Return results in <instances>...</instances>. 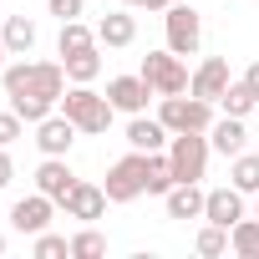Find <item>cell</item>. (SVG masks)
<instances>
[{
    "instance_id": "20",
    "label": "cell",
    "mask_w": 259,
    "mask_h": 259,
    "mask_svg": "<svg viewBox=\"0 0 259 259\" xmlns=\"http://www.w3.org/2000/svg\"><path fill=\"white\" fill-rule=\"evenodd\" d=\"M0 36H6V51L11 56H31V46H36V21L31 16H6V26H0Z\"/></svg>"
},
{
    "instance_id": "5",
    "label": "cell",
    "mask_w": 259,
    "mask_h": 259,
    "mask_svg": "<svg viewBox=\"0 0 259 259\" xmlns=\"http://www.w3.org/2000/svg\"><path fill=\"white\" fill-rule=\"evenodd\" d=\"M138 71L148 76V87H153L158 97H178V92H188V81H193V71L183 66L178 51H148Z\"/></svg>"
},
{
    "instance_id": "28",
    "label": "cell",
    "mask_w": 259,
    "mask_h": 259,
    "mask_svg": "<svg viewBox=\"0 0 259 259\" xmlns=\"http://www.w3.org/2000/svg\"><path fill=\"white\" fill-rule=\"evenodd\" d=\"M31 249H36V259H66V254H71V239H61V234H51V229H41Z\"/></svg>"
},
{
    "instance_id": "13",
    "label": "cell",
    "mask_w": 259,
    "mask_h": 259,
    "mask_svg": "<svg viewBox=\"0 0 259 259\" xmlns=\"http://www.w3.org/2000/svg\"><path fill=\"white\" fill-rule=\"evenodd\" d=\"M168 143H173V133L163 127V117L138 112L133 122H127V148H138V153H163Z\"/></svg>"
},
{
    "instance_id": "23",
    "label": "cell",
    "mask_w": 259,
    "mask_h": 259,
    "mask_svg": "<svg viewBox=\"0 0 259 259\" xmlns=\"http://www.w3.org/2000/svg\"><path fill=\"white\" fill-rule=\"evenodd\" d=\"M229 249H234L239 259H259V219H254V213H244V219L229 229Z\"/></svg>"
},
{
    "instance_id": "19",
    "label": "cell",
    "mask_w": 259,
    "mask_h": 259,
    "mask_svg": "<svg viewBox=\"0 0 259 259\" xmlns=\"http://www.w3.org/2000/svg\"><path fill=\"white\" fill-rule=\"evenodd\" d=\"M163 203H168V219H203L208 193H203V183H173Z\"/></svg>"
},
{
    "instance_id": "4",
    "label": "cell",
    "mask_w": 259,
    "mask_h": 259,
    "mask_svg": "<svg viewBox=\"0 0 259 259\" xmlns=\"http://www.w3.org/2000/svg\"><path fill=\"white\" fill-rule=\"evenodd\" d=\"M158 117H163V127L168 133H208L213 127V102H203V97H163L158 102Z\"/></svg>"
},
{
    "instance_id": "26",
    "label": "cell",
    "mask_w": 259,
    "mask_h": 259,
    "mask_svg": "<svg viewBox=\"0 0 259 259\" xmlns=\"http://www.w3.org/2000/svg\"><path fill=\"white\" fill-rule=\"evenodd\" d=\"M193 249H198L203 259H219V254H229V229H219V224H208V219H203V229H198Z\"/></svg>"
},
{
    "instance_id": "16",
    "label": "cell",
    "mask_w": 259,
    "mask_h": 259,
    "mask_svg": "<svg viewBox=\"0 0 259 259\" xmlns=\"http://www.w3.org/2000/svg\"><path fill=\"white\" fill-rule=\"evenodd\" d=\"M133 41H138V16L127 11V6L97 21V46H107V51H122V46H133Z\"/></svg>"
},
{
    "instance_id": "10",
    "label": "cell",
    "mask_w": 259,
    "mask_h": 259,
    "mask_svg": "<svg viewBox=\"0 0 259 259\" xmlns=\"http://www.w3.org/2000/svg\"><path fill=\"white\" fill-rule=\"evenodd\" d=\"M148 97H158V92L148 87L143 71H138V76H112V81H107V102H112L117 112H127V117L148 112Z\"/></svg>"
},
{
    "instance_id": "24",
    "label": "cell",
    "mask_w": 259,
    "mask_h": 259,
    "mask_svg": "<svg viewBox=\"0 0 259 259\" xmlns=\"http://www.w3.org/2000/svg\"><path fill=\"white\" fill-rule=\"evenodd\" d=\"M87 46H97V31H92V26H81V21H61L56 56H76V51H87Z\"/></svg>"
},
{
    "instance_id": "15",
    "label": "cell",
    "mask_w": 259,
    "mask_h": 259,
    "mask_svg": "<svg viewBox=\"0 0 259 259\" xmlns=\"http://www.w3.org/2000/svg\"><path fill=\"white\" fill-rule=\"evenodd\" d=\"M107 203H112V198H107V188H97V183H76V188L66 193V203H61V208H66V219L97 224V219L107 213Z\"/></svg>"
},
{
    "instance_id": "29",
    "label": "cell",
    "mask_w": 259,
    "mask_h": 259,
    "mask_svg": "<svg viewBox=\"0 0 259 259\" xmlns=\"http://www.w3.org/2000/svg\"><path fill=\"white\" fill-rule=\"evenodd\" d=\"M26 127H31V122H26L21 112H11V107H6V112H0V148L21 143V138H26Z\"/></svg>"
},
{
    "instance_id": "36",
    "label": "cell",
    "mask_w": 259,
    "mask_h": 259,
    "mask_svg": "<svg viewBox=\"0 0 259 259\" xmlns=\"http://www.w3.org/2000/svg\"><path fill=\"white\" fill-rule=\"evenodd\" d=\"M0 254H6V234H0Z\"/></svg>"
},
{
    "instance_id": "30",
    "label": "cell",
    "mask_w": 259,
    "mask_h": 259,
    "mask_svg": "<svg viewBox=\"0 0 259 259\" xmlns=\"http://www.w3.org/2000/svg\"><path fill=\"white\" fill-rule=\"evenodd\" d=\"M46 11H51L56 21H81V11H87V0H46Z\"/></svg>"
},
{
    "instance_id": "12",
    "label": "cell",
    "mask_w": 259,
    "mask_h": 259,
    "mask_svg": "<svg viewBox=\"0 0 259 259\" xmlns=\"http://www.w3.org/2000/svg\"><path fill=\"white\" fill-rule=\"evenodd\" d=\"M229 81H234V76H229V61H224V56H203V66L193 71V81H188V92L219 107V97L229 92Z\"/></svg>"
},
{
    "instance_id": "35",
    "label": "cell",
    "mask_w": 259,
    "mask_h": 259,
    "mask_svg": "<svg viewBox=\"0 0 259 259\" xmlns=\"http://www.w3.org/2000/svg\"><path fill=\"white\" fill-rule=\"evenodd\" d=\"M254 219H259V193H254Z\"/></svg>"
},
{
    "instance_id": "27",
    "label": "cell",
    "mask_w": 259,
    "mask_h": 259,
    "mask_svg": "<svg viewBox=\"0 0 259 259\" xmlns=\"http://www.w3.org/2000/svg\"><path fill=\"white\" fill-rule=\"evenodd\" d=\"M107 254V234H97L92 224L81 234H71V259H102Z\"/></svg>"
},
{
    "instance_id": "11",
    "label": "cell",
    "mask_w": 259,
    "mask_h": 259,
    "mask_svg": "<svg viewBox=\"0 0 259 259\" xmlns=\"http://www.w3.org/2000/svg\"><path fill=\"white\" fill-rule=\"evenodd\" d=\"M244 198H249V193H244V188H234V183H229V188H208L203 219H208V224H219V229H234V224L249 213V208H244Z\"/></svg>"
},
{
    "instance_id": "32",
    "label": "cell",
    "mask_w": 259,
    "mask_h": 259,
    "mask_svg": "<svg viewBox=\"0 0 259 259\" xmlns=\"http://www.w3.org/2000/svg\"><path fill=\"white\" fill-rule=\"evenodd\" d=\"M11 178H16V163H11L6 148H0V188H11Z\"/></svg>"
},
{
    "instance_id": "14",
    "label": "cell",
    "mask_w": 259,
    "mask_h": 259,
    "mask_svg": "<svg viewBox=\"0 0 259 259\" xmlns=\"http://www.w3.org/2000/svg\"><path fill=\"white\" fill-rule=\"evenodd\" d=\"M76 183H81V178L71 173V163H66V158H41V168H36V188H41L46 198L66 203V193H71Z\"/></svg>"
},
{
    "instance_id": "8",
    "label": "cell",
    "mask_w": 259,
    "mask_h": 259,
    "mask_svg": "<svg viewBox=\"0 0 259 259\" xmlns=\"http://www.w3.org/2000/svg\"><path fill=\"white\" fill-rule=\"evenodd\" d=\"M107 198L112 203H133L138 193H143V153L133 148V153H127V158H117L112 168H107Z\"/></svg>"
},
{
    "instance_id": "2",
    "label": "cell",
    "mask_w": 259,
    "mask_h": 259,
    "mask_svg": "<svg viewBox=\"0 0 259 259\" xmlns=\"http://www.w3.org/2000/svg\"><path fill=\"white\" fill-rule=\"evenodd\" d=\"M61 112L81 127L87 138L107 133V127H112V117H117V107L107 102V92H92V81H71V87L61 92Z\"/></svg>"
},
{
    "instance_id": "17",
    "label": "cell",
    "mask_w": 259,
    "mask_h": 259,
    "mask_svg": "<svg viewBox=\"0 0 259 259\" xmlns=\"http://www.w3.org/2000/svg\"><path fill=\"white\" fill-rule=\"evenodd\" d=\"M208 143H213V153H224V158H239L244 153V143H249V133H244V117H213V127H208Z\"/></svg>"
},
{
    "instance_id": "37",
    "label": "cell",
    "mask_w": 259,
    "mask_h": 259,
    "mask_svg": "<svg viewBox=\"0 0 259 259\" xmlns=\"http://www.w3.org/2000/svg\"><path fill=\"white\" fill-rule=\"evenodd\" d=\"M168 6H173V0H168Z\"/></svg>"
},
{
    "instance_id": "34",
    "label": "cell",
    "mask_w": 259,
    "mask_h": 259,
    "mask_svg": "<svg viewBox=\"0 0 259 259\" xmlns=\"http://www.w3.org/2000/svg\"><path fill=\"white\" fill-rule=\"evenodd\" d=\"M6 56H11V51H6V36H0V71H6Z\"/></svg>"
},
{
    "instance_id": "3",
    "label": "cell",
    "mask_w": 259,
    "mask_h": 259,
    "mask_svg": "<svg viewBox=\"0 0 259 259\" xmlns=\"http://www.w3.org/2000/svg\"><path fill=\"white\" fill-rule=\"evenodd\" d=\"M208 153H213L208 133H173V143H168L173 178L178 183H203L208 178Z\"/></svg>"
},
{
    "instance_id": "1",
    "label": "cell",
    "mask_w": 259,
    "mask_h": 259,
    "mask_svg": "<svg viewBox=\"0 0 259 259\" xmlns=\"http://www.w3.org/2000/svg\"><path fill=\"white\" fill-rule=\"evenodd\" d=\"M0 87H6V102L11 112H21L31 127L41 117H51L61 107V92H66V66L61 61H11L0 71Z\"/></svg>"
},
{
    "instance_id": "7",
    "label": "cell",
    "mask_w": 259,
    "mask_h": 259,
    "mask_svg": "<svg viewBox=\"0 0 259 259\" xmlns=\"http://www.w3.org/2000/svg\"><path fill=\"white\" fill-rule=\"evenodd\" d=\"M56 208H61V203H56V198H46V193L36 188V193H26V198H16V203H11V229H16V234H31V239H36L41 229H51Z\"/></svg>"
},
{
    "instance_id": "6",
    "label": "cell",
    "mask_w": 259,
    "mask_h": 259,
    "mask_svg": "<svg viewBox=\"0 0 259 259\" xmlns=\"http://www.w3.org/2000/svg\"><path fill=\"white\" fill-rule=\"evenodd\" d=\"M163 31H168V51H178V56H193L203 46V16L188 6V0H173L163 11Z\"/></svg>"
},
{
    "instance_id": "9",
    "label": "cell",
    "mask_w": 259,
    "mask_h": 259,
    "mask_svg": "<svg viewBox=\"0 0 259 259\" xmlns=\"http://www.w3.org/2000/svg\"><path fill=\"white\" fill-rule=\"evenodd\" d=\"M76 133H81V127L56 107L51 117H41L36 122V148H41V158H66L71 153V143H76Z\"/></svg>"
},
{
    "instance_id": "18",
    "label": "cell",
    "mask_w": 259,
    "mask_h": 259,
    "mask_svg": "<svg viewBox=\"0 0 259 259\" xmlns=\"http://www.w3.org/2000/svg\"><path fill=\"white\" fill-rule=\"evenodd\" d=\"M173 183H178V178H173L168 148H163V153H143V193H148V198H168Z\"/></svg>"
},
{
    "instance_id": "25",
    "label": "cell",
    "mask_w": 259,
    "mask_h": 259,
    "mask_svg": "<svg viewBox=\"0 0 259 259\" xmlns=\"http://www.w3.org/2000/svg\"><path fill=\"white\" fill-rule=\"evenodd\" d=\"M61 66H66V81H97V76H102V51L87 46V51H76V56H61Z\"/></svg>"
},
{
    "instance_id": "22",
    "label": "cell",
    "mask_w": 259,
    "mask_h": 259,
    "mask_svg": "<svg viewBox=\"0 0 259 259\" xmlns=\"http://www.w3.org/2000/svg\"><path fill=\"white\" fill-rule=\"evenodd\" d=\"M229 183H234V188H244V193L254 198V193H259V153H249V148H244L239 158H229Z\"/></svg>"
},
{
    "instance_id": "21",
    "label": "cell",
    "mask_w": 259,
    "mask_h": 259,
    "mask_svg": "<svg viewBox=\"0 0 259 259\" xmlns=\"http://www.w3.org/2000/svg\"><path fill=\"white\" fill-rule=\"evenodd\" d=\"M219 107H224L229 117H249V112H259V92L239 76V81H229V92L219 97Z\"/></svg>"
},
{
    "instance_id": "31",
    "label": "cell",
    "mask_w": 259,
    "mask_h": 259,
    "mask_svg": "<svg viewBox=\"0 0 259 259\" xmlns=\"http://www.w3.org/2000/svg\"><path fill=\"white\" fill-rule=\"evenodd\" d=\"M122 6H127V11H153V16H158V11H168V0H122Z\"/></svg>"
},
{
    "instance_id": "33",
    "label": "cell",
    "mask_w": 259,
    "mask_h": 259,
    "mask_svg": "<svg viewBox=\"0 0 259 259\" xmlns=\"http://www.w3.org/2000/svg\"><path fill=\"white\" fill-rule=\"evenodd\" d=\"M244 81H249V87H254V92H259V61H254V66H249V71H244Z\"/></svg>"
}]
</instances>
